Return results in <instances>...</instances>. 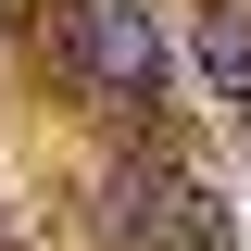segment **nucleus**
Segmentation results:
<instances>
[{
    "label": "nucleus",
    "mask_w": 251,
    "mask_h": 251,
    "mask_svg": "<svg viewBox=\"0 0 251 251\" xmlns=\"http://www.w3.org/2000/svg\"><path fill=\"white\" fill-rule=\"evenodd\" d=\"M63 63H75L100 100H126V113H163L176 38H163L151 0H63Z\"/></svg>",
    "instance_id": "f257e3e1"
},
{
    "label": "nucleus",
    "mask_w": 251,
    "mask_h": 251,
    "mask_svg": "<svg viewBox=\"0 0 251 251\" xmlns=\"http://www.w3.org/2000/svg\"><path fill=\"white\" fill-rule=\"evenodd\" d=\"M100 214H113V251H226V201L176 163H126Z\"/></svg>",
    "instance_id": "f03ea898"
},
{
    "label": "nucleus",
    "mask_w": 251,
    "mask_h": 251,
    "mask_svg": "<svg viewBox=\"0 0 251 251\" xmlns=\"http://www.w3.org/2000/svg\"><path fill=\"white\" fill-rule=\"evenodd\" d=\"M201 75L226 88V113H251V0H201Z\"/></svg>",
    "instance_id": "7ed1b4c3"
}]
</instances>
